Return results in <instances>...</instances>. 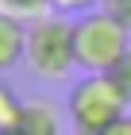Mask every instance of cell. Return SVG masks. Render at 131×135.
<instances>
[{
    "instance_id": "obj_7",
    "label": "cell",
    "mask_w": 131,
    "mask_h": 135,
    "mask_svg": "<svg viewBox=\"0 0 131 135\" xmlns=\"http://www.w3.org/2000/svg\"><path fill=\"white\" fill-rule=\"evenodd\" d=\"M46 8H50V0H0V12H8V16H16L23 23L46 16Z\"/></svg>"
},
{
    "instance_id": "obj_6",
    "label": "cell",
    "mask_w": 131,
    "mask_h": 135,
    "mask_svg": "<svg viewBox=\"0 0 131 135\" xmlns=\"http://www.w3.org/2000/svg\"><path fill=\"white\" fill-rule=\"evenodd\" d=\"M23 104H27V100H20V93L0 77V131H16V127H20Z\"/></svg>"
},
{
    "instance_id": "obj_1",
    "label": "cell",
    "mask_w": 131,
    "mask_h": 135,
    "mask_svg": "<svg viewBox=\"0 0 131 135\" xmlns=\"http://www.w3.org/2000/svg\"><path fill=\"white\" fill-rule=\"evenodd\" d=\"M66 116L73 135H104L120 116H127V97L108 73H85L66 97Z\"/></svg>"
},
{
    "instance_id": "obj_8",
    "label": "cell",
    "mask_w": 131,
    "mask_h": 135,
    "mask_svg": "<svg viewBox=\"0 0 131 135\" xmlns=\"http://www.w3.org/2000/svg\"><path fill=\"white\" fill-rule=\"evenodd\" d=\"M108 77H112L116 85H120V93L127 97V104H131V50L123 54V58H120L116 66H112V73H108Z\"/></svg>"
},
{
    "instance_id": "obj_10",
    "label": "cell",
    "mask_w": 131,
    "mask_h": 135,
    "mask_svg": "<svg viewBox=\"0 0 131 135\" xmlns=\"http://www.w3.org/2000/svg\"><path fill=\"white\" fill-rule=\"evenodd\" d=\"M50 8L54 12H81V16H85V12L100 8V0H50Z\"/></svg>"
},
{
    "instance_id": "obj_2",
    "label": "cell",
    "mask_w": 131,
    "mask_h": 135,
    "mask_svg": "<svg viewBox=\"0 0 131 135\" xmlns=\"http://www.w3.org/2000/svg\"><path fill=\"white\" fill-rule=\"evenodd\" d=\"M131 50V31L116 23L108 12H85L73 20V54L77 70L85 73H112V66Z\"/></svg>"
},
{
    "instance_id": "obj_11",
    "label": "cell",
    "mask_w": 131,
    "mask_h": 135,
    "mask_svg": "<svg viewBox=\"0 0 131 135\" xmlns=\"http://www.w3.org/2000/svg\"><path fill=\"white\" fill-rule=\"evenodd\" d=\"M104 135H131V116H120V120H116Z\"/></svg>"
},
{
    "instance_id": "obj_4",
    "label": "cell",
    "mask_w": 131,
    "mask_h": 135,
    "mask_svg": "<svg viewBox=\"0 0 131 135\" xmlns=\"http://www.w3.org/2000/svg\"><path fill=\"white\" fill-rule=\"evenodd\" d=\"M27 50V23L0 12V73H8L16 62H23Z\"/></svg>"
},
{
    "instance_id": "obj_3",
    "label": "cell",
    "mask_w": 131,
    "mask_h": 135,
    "mask_svg": "<svg viewBox=\"0 0 131 135\" xmlns=\"http://www.w3.org/2000/svg\"><path fill=\"white\" fill-rule=\"evenodd\" d=\"M23 62L31 66L35 77H46V81H62L66 73H73V66H77V54H73V20L54 16V12L31 20L27 23Z\"/></svg>"
},
{
    "instance_id": "obj_12",
    "label": "cell",
    "mask_w": 131,
    "mask_h": 135,
    "mask_svg": "<svg viewBox=\"0 0 131 135\" xmlns=\"http://www.w3.org/2000/svg\"><path fill=\"white\" fill-rule=\"evenodd\" d=\"M0 135H23V131H0Z\"/></svg>"
},
{
    "instance_id": "obj_5",
    "label": "cell",
    "mask_w": 131,
    "mask_h": 135,
    "mask_svg": "<svg viewBox=\"0 0 131 135\" xmlns=\"http://www.w3.org/2000/svg\"><path fill=\"white\" fill-rule=\"evenodd\" d=\"M16 131H23V135H62V120L46 100H27Z\"/></svg>"
},
{
    "instance_id": "obj_9",
    "label": "cell",
    "mask_w": 131,
    "mask_h": 135,
    "mask_svg": "<svg viewBox=\"0 0 131 135\" xmlns=\"http://www.w3.org/2000/svg\"><path fill=\"white\" fill-rule=\"evenodd\" d=\"M100 12H108L116 23H123L131 31V0H100Z\"/></svg>"
}]
</instances>
